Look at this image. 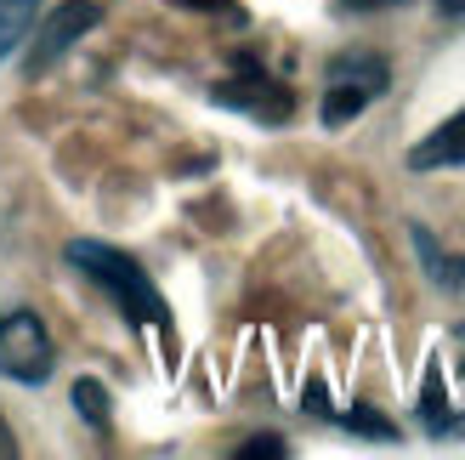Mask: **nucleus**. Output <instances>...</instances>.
<instances>
[{"label": "nucleus", "instance_id": "nucleus-13", "mask_svg": "<svg viewBox=\"0 0 465 460\" xmlns=\"http://www.w3.org/2000/svg\"><path fill=\"white\" fill-rule=\"evenodd\" d=\"M386 6H403V0H341V12H386Z\"/></svg>", "mask_w": 465, "mask_h": 460}, {"label": "nucleus", "instance_id": "nucleus-16", "mask_svg": "<svg viewBox=\"0 0 465 460\" xmlns=\"http://www.w3.org/2000/svg\"><path fill=\"white\" fill-rule=\"evenodd\" d=\"M437 12H443V17H465V0H437Z\"/></svg>", "mask_w": 465, "mask_h": 460}, {"label": "nucleus", "instance_id": "nucleus-10", "mask_svg": "<svg viewBox=\"0 0 465 460\" xmlns=\"http://www.w3.org/2000/svg\"><path fill=\"white\" fill-rule=\"evenodd\" d=\"M335 421L346 426V432H363V438H375V444H391V438H398V426H391L386 415H375V409H335Z\"/></svg>", "mask_w": 465, "mask_h": 460}, {"label": "nucleus", "instance_id": "nucleus-2", "mask_svg": "<svg viewBox=\"0 0 465 460\" xmlns=\"http://www.w3.org/2000/svg\"><path fill=\"white\" fill-rule=\"evenodd\" d=\"M391 85V63L381 52H369V45H352V52H341L330 63V91H323V125L341 131L352 125L358 114L381 97V91Z\"/></svg>", "mask_w": 465, "mask_h": 460}, {"label": "nucleus", "instance_id": "nucleus-14", "mask_svg": "<svg viewBox=\"0 0 465 460\" xmlns=\"http://www.w3.org/2000/svg\"><path fill=\"white\" fill-rule=\"evenodd\" d=\"M176 6H193V12H232V0H176Z\"/></svg>", "mask_w": 465, "mask_h": 460}, {"label": "nucleus", "instance_id": "nucleus-3", "mask_svg": "<svg viewBox=\"0 0 465 460\" xmlns=\"http://www.w3.org/2000/svg\"><path fill=\"white\" fill-rule=\"evenodd\" d=\"M52 370H57V347L45 335L40 313H29V307L0 313V375L17 386H45Z\"/></svg>", "mask_w": 465, "mask_h": 460}, {"label": "nucleus", "instance_id": "nucleus-6", "mask_svg": "<svg viewBox=\"0 0 465 460\" xmlns=\"http://www.w3.org/2000/svg\"><path fill=\"white\" fill-rule=\"evenodd\" d=\"M460 165H465V108L409 148V171H460Z\"/></svg>", "mask_w": 465, "mask_h": 460}, {"label": "nucleus", "instance_id": "nucleus-5", "mask_svg": "<svg viewBox=\"0 0 465 460\" xmlns=\"http://www.w3.org/2000/svg\"><path fill=\"white\" fill-rule=\"evenodd\" d=\"M103 23V6L97 0H68V6H57L52 17H35V29H29V52H23V75H45L57 57H68L74 45L91 35Z\"/></svg>", "mask_w": 465, "mask_h": 460}, {"label": "nucleus", "instance_id": "nucleus-7", "mask_svg": "<svg viewBox=\"0 0 465 460\" xmlns=\"http://www.w3.org/2000/svg\"><path fill=\"white\" fill-rule=\"evenodd\" d=\"M40 6H45V0H0V63H6L23 40H29Z\"/></svg>", "mask_w": 465, "mask_h": 460}, {"label": "nucleus", "instance_id": "nucleus-1", "mask_svg": "<svg viewBox=\"0 0 465 460\" xmlns=\"http://www.w3.org/2000/svg\"><path fill=\"white\" fill-rule=\"evenodd\" d=\"M63 256L74 262L91 285H103L114 295V307H120L136 330H171L165 295H159V285L143 273V262H136V256H125V250H114V245H97V239H74Z\"/></svg>", "mask_w": 465, "mask_h": 460}, {"label": "nucleus", "instance_id": "nucleus-8", "mask_svg": "<svg viewBox=\"0 0 465 460\" xmlns=\"http://www.w3.org/2000/svg\"><path fill=\"white\" fill-rule=\"evenodd\" d=\"M414 245H420V267L431 273L437 285H443V290H465V262L460 256H449V250L437 245L426 227H414Z\"/></svg>", "mask_w": 465, "mask_h": 460}, {"label": "nucleus", "instance_id": "nucleus-4", "mask_svg": "<svg viewBox=\"0 0 465 460\" xmlns=\"http://www.w3.org/2000/svg\"><path fill=\"white\" fill-rule=\"evenodd\" d=\"M211 103L239 108V114H250V120H262V125H284L290 114H295V91L284 80H272L262 63L239 57V75L222 80V85H211Z\"/></svg>", "mask_w": 465, "mask_h": 460}, {"label": "nucleus", "instance_id": "nucleus-15", "mask_svg": "<svg viewBox=\"0 0 465 460\" xmlns=\"http://www.w3.org/2000/svg\"><path fill=\"white\" fill-rule=\"evenodd\" d=\"M17 455V438H12V426H6V415H0V460H12Z\"/></svg>", "mask_w": 465, "mask_h": 460}, {"label": "nucleus", "instance_id": "nucleus-12", "mask_svg": "<svg viewBox=\"0 0 465 460\" xmlns=\"http://www.w3.org/2000/svg\"><path fill=\"white\" fill-rule=\"evenodd\" d=\"M239 455H244V460H250V455H272V460H278V455H290V449H284V438H278V432H262V438H250Z\"/></svg>", "mask_w": 465, "mask_h": 460}, {"label": "nucleus", "instance_id": "nucleus-9", "mask_svg": "<svg viewBox=\"0 0 465 460\" xmlns=\"http://www.w3.org/2000/svg\"><path fill=\"white\" fill-rule=\"evenodd\" d=\"M420 421L437 432V438L460 432V415L449 409V393H443V375H437V370H426V386H420Z\"/></svg>", "mask_w": 465, "mask_h": 460}, {"label": "nucleus", "instance_id": "nucleus-11", "mask_svg": "<svg viewBox=\"0 0 465 460\" xmlns=\"http://www.w3.org/2000/svg\"><path fill=\"white\" fill-rule=\"evenodd\" d=\"M74 409L103 432L108 426V393H103V381H74Z\"/></svg>", "mask_w": 465, "mask_h": 460}]
</instances>
